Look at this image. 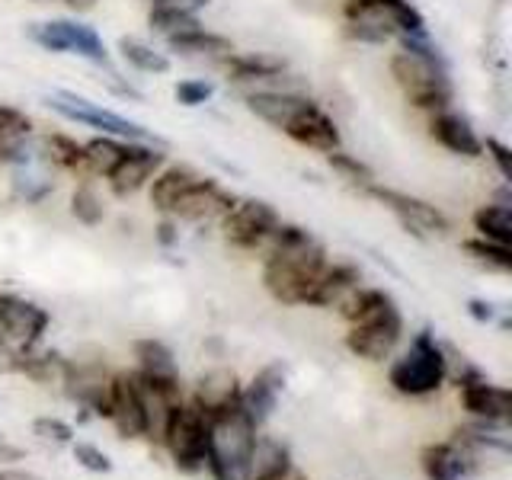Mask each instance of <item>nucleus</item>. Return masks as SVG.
<instances>
[{
    "label": "nucleus",
    "instance_id": "nucleus-9",
    "mask_svg": "<svg viewBox=\"0 0 512 480\" xmlns=\"http://www.w3.org/2000/svg\"><path fill=\"white\" fill-rule=\"evenodd\" d=\"M29 39L36 42L45 52H55V55H80L93 64H106L109 52H106V42L100 39V32L93 26H84L77 20H45V23H32L29 26Z\"/></svg>",
    "mask_w": 512,
    "mask_h": 480
},
{
    "label": "nucleus",
    "instance_id": "nucleus-41",
    "mask_svg": "<svg viewBox=\"0 0 512 480\" xmlns=\"http://www.w3.org/2000/svg\"><path fill=\"white\" fill-rule=\"evenodd\" d=\"M484 151L493 157V164H496V170H500L503 180H509V176H512V154H509L506 144L500 138H487L484 141Z\"/></svg>",
    "mask_w": 512,
    "mask_h": 480
},
{
    "label": "nucleus",
    "instance_id": "nucleus-8",
    "mask_svg": "<svg viewBox=\"0 0 512 480\" xmlns=\"http://www.w3.org/2000/svg\"><path fill=\"white\" fill-rule=\"evenodd\" d=\"M45 103L52 106L58 116L80 122L87 128H96L100 135H112V138H122V141H151L154 138L144 125L125 119V116H119V112H112V109H103L100 103L87 100V96H77L71 90H55Z\"/></svg>",
    "mask_w": 512,
    "mask_h": 480
},
{
    "label": "nucleus",
    "instance_id": "nucleus-17",
    "mask_svg": "<svg viewBox=\"0 0 512 480\" xmlns=\"http://www.w3.org/2000/svg\"><path fill=\"white\" fill-rule=\"evenodd\" d=\"M237 199L231 196L228 189H221L215 180H208V176H199L196 183H192L180 199L173 202L170 215L180 218V221H212V218H221L228 208L234 205Z\"/></svg>",
    "mask_w": 512,
    "mask_h": 480
},
{
    "label": "nucleus",
    "instance_id": "nucleus-37",
    "mask_svg": "<svg viewBox=\"0 0 512 480\" xmlns=\"http://www.w3.org/2000/svg\"><path fill=\"white\" fill-rule=\"evenodd\" d=\"M202 23L196 20V13H176V10H157L151 7V29L160 32L164 39L183 36L189 29H199Z\"/></svg>",
    "mask_w": 512,
    "mask_h": 480
},
{
    "label": "nucleus",
    "instance_id": "nucleus-43",
    "mask_svg": "<svg viewBox=\"0 0 512 480\" xmlns=\"http://www.w3.org/2000/svg\"><path fill=\"white\" fill-rule=\"evenodd\" d=\"M212 0H151V7L157 10H176V13H199Z\"/></svg>",
    "mask_w": 512,
    "mask_h": 480
},
{
    "label": "nucleus",
    "instance_id": "nucleus-14",
    "mask_svg": "<svg viewBox=\"0 0 512 480\" xmlns=\"http://www.w3.org/2000/svg\"><path fill=\"white\" fill-rule=\"evenodd\" d=\"M164 164H167V154L160 148H151V144H144V141H128L116 170L106 176L112 196H119V199L135 196L141 186H148L154 180V173Z\"/></svg>",
    "mask_w": 512,
    "mask_h": 480
},
{
    "label": "nucleus",
    "instance_id": "nucleus-4",
    "mask_svg": "<svg viewBox=\"0 0 512 480\" xmlns=\"http://www.w3.org/2000/svg\"><path fill=\"white\" fill-rule=\"evenodd\" d=\"M253 442L256 426L240 404L208 416V471L215 480H244Z\"/></svg>",
    "mask_w": 512,
    "mask_h": 480
},
{
    "label": "nucleus",
    "instance_id": "nucleus-5",
    "mask_svg": "<svg viewBox=\"0 0 512 480\" xmlns=\"http://www.w3.org/2000/svg\"><path fill=\"white\" fill-rule=\"evenodd\" d=\"M391 77L397 80V87L404 90V96L416 109L442 112L455 100V87H452V80H448L445 58H423V55H413V52H394L391 55Z\"/></svg>",
    "mask_w": 512,
    "mask_h": 480
},
{
    "label": "nucleus",
    "instance_id": "nucleus-23",
    "mask_svg": "<svg viewBox=\"0 0 512 480\" xmlns=\"http://www.w3.org/2000/svg\"><path fill=\"white\" fill-rule=\"evenodd\" d=\"M471 461H474V455L458 439L455 442L426 445L423 455H420L423 474L429 480H461L464 474L471 471Z\"/></svg>",
    "mask_w": 512,
    "mask_h": 480
},
{
    "label": "nucleus",
    "instance_id": "nucleus-47",
    "mask_svg": "<svg viewBox=\"0 0 512 480\" xmlns=\"http://www.w3.org/2000/svg\"><path fill=\"white\" fill-rule=\"evenodd\" d=\"M64 4H68L71 10H90L96 0H64Z\"/></svg>",
    "mask_w": 512,
    "mask_h": 480
},
{
    "label": "nucleus",
    "instance_id": "nucleus-11",
    "mask_svg": "<svg viewBox=\"0 0 512 480\" xmlns=\"http://www.w3.org/2000/svg\"><path fill=\"white\" fill-rule=\"evenodd\" d=\"M48 311L20 295H0V340L13 349H36L48 330Z\"/></svg>",
    "mask_w": 512,
    "mask_h": 480
},
{
    "label": "nucleus",
    "instance_id": "nucleus-29",
    "mask_svg": "<svg viewBox=\"0 0 512 480\" xmlns=\"http://www.w3.org/2000/svg\"><path fill=\"white\" fill-rule=\"evenodd\" d=\"M221 64L231 74V80H269L285 71V58L266 52H247V55L231 52L228 58H221Z\"/></svg>",
    "mask_w": 512,
    "mask_h": 480
},
{
    "label": "nucleus",
    "instance_id": "nucleus-31",
    "mask_svg": "<svg viewBox=\"0 0 512 480\" xmlns=\"http://www.w3.org/2000/svg\"><path fill=\"white\" fill-rule=\"evenodd\" d=\"M474 228L480 231L484 240H493V244H512V212L509 205L503 202H490V205H480L474 212Z\"/></svg>",
    "mask_w": 512,
    "mask_h": 480
},
{
    "label": "nucleus",
    "instance_id": "nucleus-12",
    "mask_svg": "<svg viewBox=\"0 0 512 480\" xmlns=\"http://www.w3.org/2000/svg\"><path fill=\"white\" fill-rule=\"evenodd\" d=\"M279 132H285L292 141L304 144V148H311V151H320V154L340 151V144H343L336 122L314 100H308V96H301V103L292 109V116L282 122Z\"/></svg>",
    "mask_w": 512,
    "mask_h": 480
},
{
    "label": "nucleus",
    "instance_id": "nucleus-24",
    "mask_svg": "<svg viewBox=\"0 0 512 480\" xmlns=\"http://www.w3.org/2000/svg\"><path fill=\"white\" fill-rule=\"evenodd\" d=\"M32 128L36 125L23 109L0 103V164H26Z\"/></svg>",
    "mask_w": 512,
    "mask_h": 480
},
{
    "label": "nucleus",
    "instance_id": "nucleus-10",
    "mask_svg": "<svg viewBox=\"0 0 512 480\" xmlns=\"http://www.w3.org/2000/svg\"><path fill=\"white\" fill-rule=\"evenodd\" d=\"M276 228H279V212L263 199H237L221 215V234L234 250H256L269 244Z\"/></svg>",
    "mask_w": 512,
    "mask_h": 480
},
{
    "label": "nucleus",
    "instance_id": "nucleus-35",
    "mask_svg": "<svg viewBox=\"0 0 512 480\" xmlns=\"http://www.w3.org/2000/svg\"><path fill=\"white\" fill-rule=\"evenodd\" d=\"M464 250H468L477 263H484L490 269H500V272L512 269V250L503 247V244H493V240H484V237L464 240Z\"/></svg>",
    "mask_w": 512,
    "mask_h": 480
},
{
    "label": "nucleus",
    "instance_id": "nucleus-7",
    "mask_svg": "<svg viewBox=\"0 0 512 480\" xmlns=\"http://www.w3.org/2000/svg\"><path fill=\"white\" fill-rule=\"evenodd\" d=\"M164 442L173 464L183 474H199L208 468V416L196 404H180L164 429Z\"/></svg>",
    "mask_w": 512,
    "mask_h": 480
},
{
    "label": "nucleus",
    "instance_id": "nucleus-21",
    "mask_svg": "<svg viewBox=\"0 0 512 480\" xmlns=\"http://www.w3.org/2000/svg\"><path fill=\"white\" fill-rule=\"evenodd\" d=\"M362 282V272L359 266L352 263H333V266H324V272L317 276L311 295L304 304H311V308H336L346 295H352Z\"/></svg>",
    "mask_w": 512,
    "mask_h": 480
},
{
    "label": "nucleus",
    "instance_id": "nucleus-34",
    "mask_svg": "<svg viewBox=\"0 0 512 480\" xmlns=\"http://www.w3.org/2000/svg\"><path fill=\"white\" fill-rule=\"evenodd\" d=\"M327 160H330V167L343 176L346 183H352L356 189H368L375 183V173H372V167L368 164H362L359 157H352V154H343V151H333V154H327Z\"/></svg>",
    "mask_w": 512,
    "mask_h": 480
},
{
    "label": "nucleus",
    "instance_id": "nucleus-36",
    "mask_svg": "<svg viewBox=\"0 0 512 480\" xmlns=\"http://www.w3.org/2000/svg\"><path fill=\"white\" fill-rule=\"evenodd\" d=\"M71 215L80 221V224H100L106 218V208H103V199L96 196V189L90 183L84 186H77L74 189V196H71Z\"/></svg>",
    "mask_w": 512,
    "mask_h": 480
},
{
    "label": "nucleus",
    "instance_id": "nucleus-48",
    "mask_svg": "<svg viewBox=\"0 0 512 480\" xmlns=\"http://www.w3.org/2000/svg\"><path fill=\"white\" fill-rule=\"evenodd\" d=\"M276 480H304V474L292 468V471H285V474H282V477H276Z\"/></svg>",
    "mask_w": 512,
    "mask_h": 480
},
{
    "label": "nucleus",
    "instance_id": "nucleus-28",
    "mask_svg": "<svg viewBox=\"0 0 512 480\" xmlns=\"http://www.w3.org/2000/svg\"><path fill=\"white\" fill-rule=\"evenodd\" d=\"M170 42V48L173 52H180V55H186V58H228L231 52H234V45H231V39H224V36H218V32H208V29H189V32H183V36H173V39H167Z\"/></svg>",
    "mask_w": 512,
    "mask_h": 480
},
{
    "label": "nucleus",
    "instance_id": "nucleus-2",
    "mask_svg": "<svg viewBox=\"0 0 512 480\" xmlns=\"http://www.w3.org/2000/svg\"><path fill=\"white\" fill-rule=\"evenodd\" d=\"M336 308H340L343 320H349L346 346L352 356L365 362H381L391 356L400 343V333H404V317H400L397 301L384 288L359 285Z\"/></svg>",
    "mask_w": 512,
    "mask_h": 480
},
{
    "label": "nucleus",
    "instance_id": "nucleus-1",
    "mask_svg": "<svg viewBox=\"0 0 512 480\" xmlns=\"http://www.w3.org/2000/svg\"><path fill=\"white\" fill-rule=\"evenodd\" d=\"M324 266H327L324 244L311 231L298 228V224L279 221V228L269 237L263 285L282 304H304Z\"/></svg>",
    "mask_w": 512,
    "mask_h": 480
},
{
    "label": "nucleus",
    "instance_id": "nucleus-42",
    "mask_svg": "<svg viewBox=\"0 0 512 480\" xmlns=\"http://www.w3.org/2000/svg\"><path fill=\"white\" fill-rule=\"evenodd\" d=\"M48 192H52V183L48 180H39V176H29V180H16V196L20 199H26V202H39V199H45Z\"/></svg>",
    "mask_w": 512,
    "mask_h": 480
},
{
    "label": "nucleus",
    "instance_id": "nucleus-22",
    "mask_svg": "<svg viewBox=\"0 0 512 480\" xmlns=\"http://www.w3.org/2000/svg\"><path fill=\"white\" fill-rule=\"evenodd\" d=\"M192 404H196L205 416H215L228 407H237L240 404L237 375L231 372V368H212V372H205L196 384V397H192Z\"/></svg>",
    "mask_w": 512,
    "mask_h": 480
},
{
    "label": "nucleus",
    "instance_id": "nucleus-30",
    "mask_svg": "<svg viewBox=\"0 0 512 480\" xmlns=\"http://www.w3.org/2000/svg\"><path fill=\"white\" fill-rule=\"evenodd\" d=\"M125 144L122 138H112V135H96L84 144V170L96 173V176H109L116 170V164L125 154Z\"/></svg>",
    "mask_w": 512,
    "mask_h": 480
},
{
    "label": "nucleus",
    "instance_id": "nucleus-6",
    "mask_svg": "<svg viewBox=\"0 0 512 480\" xmlns=\"http://www.w3.org/2000/svg\"><path fill=\"white\" fill-rule=\"evenodd\" d=\"M445 378H448V352L432 340L429 330L416 333L413 346L391 365V372H388V381L394 384V391L407 394V397H426L432 391H439Z\"/></svg>",
    "mask_w": 512,
    "mask_h": 480
},
{
    "label": "nucleus",
    "instance_id": "nucleus-45",
    "mask_svg": "<svg viewBox=\"0 0 512 480\" xmlns=\"http://www.w3.org/2000/svg\"><path fill=\"white\" fill-rule=\"evenodd\" d=\"M157 240H160V244H164V247H170V244H173V240H176L173 221H164V224H160V228H157Z\"/></svg>",
    "mask_w": 512,
    "mask_h": 480
},
{
    "label": "nucleus",
    "instance_id": "nucleus-3",
    "mask_svg": "<svg viewBox=\"0 0 512 480\" xmlns=\"http://www.w3.org/2000/svg\"><path fill=\"white\" fill-rule=\"evenodd\" d=\"M346 36L359 42L381 45L397 36H420L426 32L423 13L410 0H346Z\"/></svg>",
    "mask_w": 512,
    "mask_h": 480
},
{
    "label": "nucleus",
    "instance_id": "nucleus-18",
    "mask_svg": "<svg viewBox=\"0 0 512 480\" xmlns=\"http://www.w3.org/2000/svg\"><path fill=\"white\" fill-rule=\"evenodd\" d=\"M282 388H285V368L279 362H272L250 381L247 391H240V407H244V413L250 416V423L256 429H260L272 416V410H276Z\"/></svg>",
    "mask_w": 512,
    "mask_h": 480
},
{
    "label": "nucleus",
    "instance_id": "nucleus-33",
    "mask_svg": "<svg viewBox=\"0 0 512 480\" xmlns=\"http://www.w3.org/2000/svg\"><path fill=\"white\" fill-rule=\"evenodd\" d=\"M42 144L48 164H55L61 170H84V144H77L68 135H45Z\"/></svg>",
    "mask_w": 512,
    "mask_h": 480
},
{
    "label": "nucleus",
    "instance_id": "nucleus-19",
    "mask_svg": "<svg viewBox=\"0 0 512 480\" xmlns=\"http://www.w3.org/2000/svg\"><path fill=\"white\" fill-rule=\"evenodd\" d=\"M461 404L471 416L484 423H500L506 426L512 416V394L500 384H490L484 378H474L468 384H461Z\"/></svg>",
    "mask_w": 512,
    "mask_h": 480
},
{
    "label": "nucleus",
    "instance_id": "nucleus-26",
    "mask_svg": "<svg viewBox=\"0 0 512 480\" xmlns=\"http://www.w3.org/2000/svg\"><path fill=\"white\" fill-rule=\"evenodd\" d=\"M138 375L157 384H180V368H176L173 352L160 340H138L135 343Z\"/></svg>",
    "mask_w": 512,
    "mask_h": 480
},
{
    "label": "nucleus",
    "instance_id": "nucleus-25",
    "mask_svg": "<svg viewBox=\"0 0 512 480\" xmlns=\"http://www.w3.org/2000/svg\"><path fill=\"white\" fill-rule=\"evenodd\" d=\"M285 471H292V452H288V445L269 436H256L244 480H276Z\"/></svg>",
    "mask_w": 512,
    "mask_h": 480
},
{
    "label": "nucleus",
    "instance_id": "nucleus-27",
    "mask_svg": "<svg viewBox=\"0 0 512 480\" xmlns=\"http://www.w3.org/2000/svg\"><path fill=\"white\" fill-rule=\"evenodd\" d=\"M199 180V173L192 170V167H180V164H173V167H160L154 173V180H151V205L157 208V212H164L170 215V208L173 202L183 196V192Z\"/></svg>",
    "mask_w": 512,
    "mask_h": 480
},
{
    "label": "nucleus",
    "instance_id": "nucleus-46",
    "mask_svg": "<svg viewBox=\"0 0 512 480\" xmlns=\"http://www.w3.org/2000/svg\"><path fill=\"white\" fill-rule=\"evenodd\" d=\"M0 480H39V477L23 474V471H0Z\"/></svg>",
    "mask_w": 512,
    "mask_h": 480
},
{
    "label": "nucleus",
    "instance_id": "nucleus-44",
    "mask_svg": "<svg viewBox=\"0 0 512 480\" xmlns=\"http://www.w3.org/2000/svg\"><path fill=\"white\" fill-rule=\"evenodd\" d=\"M468 314H471L474 320H480V324H490V320L496 317L493 304H490V301H480V298L468 301Z\"/></svg>",
    "mask_w": 512,
    "mask_h": 480
},
{
    "label": "nucleus",
    "instance_id": "nucleus-32",
    "mask_svg": "<svg viewBox=\"0 0 512 480\" xmlns=\"http://www.w3.org/2000/svg\"><path fill=\"white\" fill-rule=\"evenodd\" d=\"M119 52L122 58L132 64V68L144 71V74H167L170 71V58L164 52H157L154 45L148 42H141V39H132V36H125L119 42Z\"/></svg>",
    "mask_w": 512,
    "mask_h": 480
},
{
    "label": "nucleus",
    "instance_id": "nucleus-39",
    "mask_svg": "<svg viewBox=\"0 0 512 480\" xmlns=\"http://www.w3.org/2000/svg\"><path fill=\"white\" fill-rule=\"evenodd\" d=\"M173 93L183 106H202L215 96V84H208V80H180Z\"/></svg>",
    "mask_w": 512,
    "mask_h": 480
},
{
    "label": "nucleus",
    "instance_id": "nucleus-15",
    "mask_svg": "<svg viewBox=\"0 0 512 480\" xmlns=\"http://www.w3.org/2000/svg\"><path fill=\"white\" fill-rule=\"evenodd\" d=\"M112 426L122 439H141L144 436V407H141V388L135 372H116L109 384V416Z\"/></svg>",
    "mask_w": 512,
    "mask_h": 480
},
{
    "label": "nucleus",
    "instance_id": "nucleus-38",
    "mask_svg": "<svg viewBox=\"0 0 512 480\" xmlns=\"http://www.w3.org/2000/svg\"><path fill=\"white\" fill-rule=\"evenodd\" d=\"M32 432L42 439V442H55V445H68L74 439V429L58 420V416H42V420L32 423Z\"/></svg>",
    "mask_w": 512,
    "mask_h": 480
},
{
    "label": "nucleus",
    "instance_id": "nucleus-16",
    "mask_svg": "<svg viewBox=\"0 0 512 480\" xmlns=\"http://www.w3.org/2000/svg\"><path fill=\"white\" fill-rule=\"evenodd\" d=\"M61 384H64V391H68L71 400L90 407L96 416H109L112 372H106V365H100V362H68Z\"/></svg>",
    "mask_w": 512,
    "mask_h": 480
},
{
    "label": "nucleus",
    "instance_id": "nucleus-20",
    "mask_svg": "<svg viewBox=\"0 0 512 480\" xmlns=\"http://www.w3.org/2000/svg\"><path fill=\"white\" fill-rule=\"evenodd\" d=\"M429 135L436 138L445 151L461 154V157H480L484 154V138L474 132V125L458 116L452 109H442L429 122Z\"/></svg>",
    "mask_w": 512,
    "mask_h": 480
},
{
    "label": "nucleus",
    "instance_id": "nucleus-40",
    "mask_svg": "<svg viewBox=\"0 0 512 480\" xmlns=\"http://www.w3.org/2000/svg\"><path fill=\"white\" fill-rule=\"evenodd\" d=\"M74 458H77L80 468H87V471H93V474H109V471H112L109 455L100 452V448L90 445V442H77V445H74Z\"/></svg>",
    "mask_w": 512,
    "mask_h": 480
},
{
    "label": "nucleus",
    "instance_id": "nucleus-13",
    "mask_svg": "<svg viewBox=\"0 0 512 480\" xmlns=\"http://www.w3.org/2000/svg\"><path fill=\"white\" fill-rule=\"evenodd\" d=\"M365 196H372L375 202H381L388 212H394L400 218L407 231H413L416 237H432V234H445L448 231V218L445 212H439L436 205H429L416 196H407V192H397L388 186L372 183L365 189Z\"/></svg>",
    "mask_w": 512,
    "mask_h": 480
}]
</instances>
